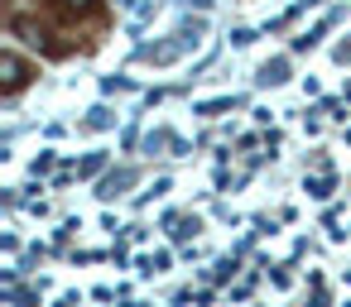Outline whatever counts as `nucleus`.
Listing matches in <instances>:
<instances>
[{
  "label": "nucleus",
  "instance_id": "1",
  "mask_svg": "<svg viewBox=\"0 0 351 307\" xmlns=\"http://www.w3.org/2000/svg\"><path fill=\"white\" fill-rule=\"evenodd\" d=\"M0 82H5V92H20V87L29 82V68H25L15 53H5V58H0Z\"/></svg>",
  "mask_w": 351,
  "mask_h": 307
},
{
  "label": "nucleus",
  "instance_id": "2",
  "mask_svg": "<svg viewBox=\"0 0 351 307\" xmlns=\"http://www.w3.org/2000/svg\"><path fill=\"white\" fill-rule=\"evenodd\" d=\"M58 5H63L68 15H82V10H92V5H97V0H58Z\"/></svg>",
  "mask_w": 351,
  "mask_h": 307
}]
</instances>
